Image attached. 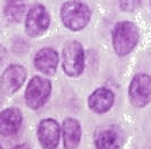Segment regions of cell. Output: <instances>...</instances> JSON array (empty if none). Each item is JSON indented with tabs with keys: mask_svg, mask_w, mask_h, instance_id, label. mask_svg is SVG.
<instances>
[{
	"mask_svg": "<svg viewBox=\"0 0 151 149\" xmlns=\"http://www.w3.org/2000/svg\"><path fill=\"white\" fill-rule=\"evenodd\" d=\"M150 8H151V0H150Z\"/></svg>",
	"mask_w": 151,
	"mask_h": 149,
	"instance_id": "17",
	"label": "cell"
},
{
	"mask_svg": "<svg viewBox=\"0 0 151 149\" xmlns=\"http://www.w3.org/2000/svg\"><path fill=\"white\" fill-rule=\"evenodd\" d=\"M14 149H32V146L29 145V144H19V145H17Z\"/></svg>",
	"mask_w": 151,
	"mask_h": 149,
	"instance_id": "16",
	"label": "cell"
},
{
	"mask_svg": "<svg viewBox=\"0 0 151 149\" xmlns=\"http://www.w3.org/2000/svg\"><path fill=\"white\" fill-rule=\"evenodd\" d=\"M128 96L135 107H144L151 102V76L139 73L131 80Z\"/></svg>",
	"mask_w": 151,
	"mask_h": 149,
	"instance_id": "5",
	"label": "cell"
},
{
	"mask_svg": "<svg viewBox=\"0 0 151 149\" xmlns=\"http://www.w3.org/2000/svg\"><path fill=\"white\" fill-rule=\"evenodd\" d=\"M50 18L49 14L44 6L35 4L33 6L29 12L26 14V22H25V30L26 34L35 38L40 37L46 31V29L49 27Z\"/></svg>",
	"mask_w": 151,
	"mask_h": 149,
	"instance_id": "6",
	"label": "cell"
},
{
	"mask_svg": "<svg viewBox=\"0 0 151 149\" xmlns=\"http://www.w3.org/2000/svg\"><path fill=\"white\" fill-rule=\"evenodd\" d=\"M143 0H119L120 8L125 12H134L142 6Z\"/></svg>",
	"mask_w": 151,
	"mask_h": 149,
	"instance_id": "15",
	"label": "cell"
},
{
	"mask_svg": "<svg viewBox=\"0 0 151 149\" xmlns=\"http://www.w3.org/2000/svg\"><path fill=\"white\" fill-rule=\"evenodd\" d=\"M60 125L53 118H46L40 122L37 129V138L44 149H56L60 141Z\"/></svg>",
	"mask_w": 151,
	"mask_h": 149,
	"instance_id": "8",
	"label": "cell"
},
{
	"mask_svg": "<svg viewBox=\"0 0 151 149\" xmlns=\"http://www.w3.org/2000/svg\"><path fill=\"white\" fill-rule=\"evenodd\" d=\"M26 12V6L23 0H10L4 7V15L11 23H19Z\"/></svg>",
	"mask_w": 151,
	"mask_h": 149,
	"instance_id": "14",
	"label": "cell"
},
{
	"mask_svg": "<svg viewBox=\"0 0 151 149\" xmlns=\"http://www.w3.org/2000/svg\"><path fill=\"white\" fill-rule=\"evenodd\" d=\"M113 103H114V94L112 92V90L106 87L97 88L88 96V107L97 114L108 113L112 108Z\"/></svg>",
	"mask_w": 151,
	"mask_h": 149,
	"instance_id": "10",
	"label": "cell"
},
{
	"mask_svg": "<svg viewBox=\"0 0 151 149\" xmlns=\"http://www.w3.org/2000/svg\"><path fill=\"white\" fill-rule=\"evenodd\" d=\"M22 113L17 107L6 108L0 113V134L4 137L15 135L22 126Z\"/></svg>",
	"mask_w": 151,
	"mask_h": 149,
	"instance_id": "9",
	"label": "cell"
},
{
	"mask_svg": "<svg viewBox=\"0 0 151 149\" xmlns=\"http://www.w3.org/2000/svg\"><path fill=\"white\" fill-rule=\"evenodd\" d=\"M140 38L139 29L132 22H119L112 31L113 49L119 57L128 56L135 48Z\"/></svg>",
	"mask_w": 151,
	"mask_h": 149,
	"instance_id": "1",
	"label": "cell"
},
{
	"mask_svg": "<svg viewBox=\"0 0 151 149\" xmlns=\"http://www.w3.org/2000/svg\"><path fill=\"white\" fill-rule=\"evenodd\" d=\"M0 149H3V148H1V145H0Z\"/></svg>",
	"mask_w": 151,
	"mask_h": 149,
	"instance_id": "18",
	"label": "cell"
},
{
	"mask_svg": "<svg viewBox=\"0 0 151 149\" xmlns=\"http://www.w3.org/2000/svg\"><path fill=\"white\" fill-rule=\"evenodd\" d=\"M63 145L64 149H76L82 137L79 121L75 118H65L63 123Z\"/></svg>",
	"mask_w": 151,
	"mask_h": 149,
	"instance_id": "12",
	"label": "cell"
},
{
	"mask_svg": "<svg viewBox=\"0 0 151 149\" xmlns=\"http://www.w3.org/2000/svg\"><path fill=\"white\" fill-rule=\"evenodd\" d=\"M60 16L67 29H70L71 31H79L88 24L91 19V11L82 1L70 0L61 6Z\"/></svg>",
	"mask_w": 151,
	"mask_h": 149,
	"instance_id": "2",
	"label": "cell"
},
{
	"mask_svg": "<svg viewBox=\"0 0 151 149\" xmlns=\"http://www.w3.org/2000/svg\"><path fill=\"white\" fill-rule=\"evenodd\" d=\"M59 64V54L55 49L44 48L37 52L34 57V66L44 75H53Z\"/></svg>",
	"mask_w": 151,
	"mask_h": 149,
	"instance_id": "11",
	"label": "cell"
},
{
	"mask_svg": "<svg viewBox=\"0 0 151 149\" xmlns=\"http://www.w3.org/2000/svg\"><path fill=\"white\" fill-rule=\"evenodd\" d=\"M52 91V84L48 79L42 76H34L27 84L25 92V99L27 107L32 110H38L46 103Z\"/></svg>",
	"mask_w": 151,
	"mask_h": 149,
	"instance_id": "4",
	"label": "cell"
},
{
	"mask_svg": "<svg viewBox=\"0 0 151 149\" xmlns=\"http://www.w3.org/2000/svg\"><path fill=\"white\" fill-rule=\"evenodd\" d=\"M123 138L114 129H104L95 134L94 145L95 149H120Z\"/></svg>",
	"mask_w": 151,
	"mask_h": 149,
	"instance_id": "13",
	"label": "cell"
},
{
	"mask_svg": "<svg viewBox=\"0 0 151 149\" xmlns=\"http://www.w3.org/2000/svg\"><path fill=\"white\" fill-rule=\"evenodd\" d=\"M84 49L81 42L70 41L63 48L61 53V66L63 71L71 77L81 76L84 71Z\"/></svg>",
	"mask_w": 151,
	"mask_h": 149,
	"instance_id": "3",
	"label": "cell"
},
{
	"mask_svg": "<svg viewBox=\"0 0 151 149\" xmlns=\"http://www.w3.org/2000/svg\"><path fill=\"white\" fill-rule=\"evenodd\" d=\"M26 80V69L22 65L12 64L3 72L0 77V91L4 95L15 94Z\"/></svg>",
	"mask_w": 151,
	"mask_h": 149,
	"instance_id": "7",
	"label": "cell"
}]
</instances>
